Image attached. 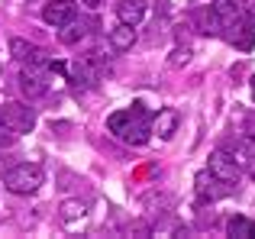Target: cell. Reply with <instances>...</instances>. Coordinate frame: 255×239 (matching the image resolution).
<instances>
[{"label": "cell", "instance_id": "obj_21", "mask_svg": "<svg viewBox=\"0 0 255 239\" xmlns=\"http://www.w3.org/2000/svg\"><path fill=\"white\" fill-rule=\"evenodd\" d=\"M243 16H246V26L255 29V0H243Z\"/></svg>", "mask_w": 255, "mask_h": 239}, {"label": "cell", "instance_id": "obj_5", "mask_svg": "<svg viewBox=\"0 0 255 239\" xmlns=\"http://www.w3.org/2000/svg\"><path fill=\"white\" fill-rule=\"evenodd\" d=\"M230 191H233V184L213 178L210 171H200V175H197V194H200V201H220V197H226Z\"/></svg>", "mask_w": 255, "mask_h": 239}, {"label": "cell", "instance_id": "obj_18", "mask_svg": "<svg viewBox=\"0 0 255 239\" xmlns=\"http://www.w3.org/2000/svg\"><path fill=\"white\" fill-rule=\"evenodd\" d=\"M81 39H84V26H78L75 19L65 23V29H62V42L65 45H75V42H81Z\"/></svg>", "mask_w": 255, "mask_h": 239}, {"label": "cell", "instance_id": "obj_24", "mask_svg": "<svg viewBox=\"0 0 255 239\" xmlns=\"http://www.w3.org/2000/svg\"><path fill=\"white\" fill-rule=\"evenodd\" d=\"M81 3H87V6H100L104 0H81Z\"/></svg>", "mask_w": 255, "mask_h": 239}, {"label": "cell", "instance_id": "obj_1", "mask_svg": "<svg viewBox=\"0 0 255 239\" xmlns=\"http://www.w3.org/2000/svg\"><path fill=\"white\" fill-rule=\"evenodd\" d=\"M42 168L39 165H16V168H10L3 175V188L13 191V194H32V191H39V184H42Z\"/></svg>", "mask_w": 255, "mask_h": 239}, {"label": "cell", "instance_id": "obj_19", "mask_svg": "<svg viewBox=\"0 0 255 239\" xmlns=\"http://www.w3.org/2000/svg\"><path fill=\"white\" fill-rule=\"evenodd\" d=\"M29 52H32V45L26 42V39H10V55L16 58V62H26Z\"/></svg>", "mask_w": 255, "mask_h": 239}, {"label": "cell", "instance_id": "obj_13", "mask_svg": "<svg viewBox=\"0 0 255 239\" xmlns=\"http://www.w3.org/2000/svg\"><path fill=\"white\" fill-rule=\"evenodd\" d=\"M132 42H136V26H126V23H120L117 29H110V45L117 52H126V49H132Z\"/></svg>", "mask_w": 255, "mask_h": 239}, {"label": "cell", "instance_id": "obj_22", "mask_svg": "<svg viewBox=\"0 0 255 239\" xmlns=\"http://www.w3.org/2000/svg\"><path fill=\"white\" fill-rule=\"evenodd\" d=\"M13 136H16V132H10V126H6V120H3V110H0V142H13Z\"/></svg>", "mask_w": 255, "mask_h": 239}, {"label": "cell", "instance_id": "obj_14", "mask_svg": "<svg viewBox=\"0 0 255 239\" xmlns=\"http://www.w3.org/2000/svg\"><path fill=\"white\" fill-rule=\"evenodd\" d=\"M226 233L239 236V239H255V220H249V217H230Z\"/></svg>", "mask_w": 255, "mask_h": 239}, {"label": "cell", "instance_id": "obj_12", "mask_svg": "<svg viewBox=\"0 0 255 239\" xmlns=\"http://www.w3.org/2000/svg\"><path fill=\"white\" fill-rule=\"evenodd\" d=\"M149 132H152V129H149V123H145L142 110H139V114H136V120H132V123L126 126V132H123L120 139H126L129 145H145V142H149Z\"/></svg>", "mask_w": 255, "mask_h": 239}, {"label": "cell", "instance_id": "obj_10", "mask_svg": "<svg viewBox=\"0 0 255 239\" xmlns=\"http://www.w3.org/2000/svg\"><path fill=\"white\" fill-rule=\"evenodd\" d=\"M178 123H181L178 110H174V107H165V110H158L155 123H152V132H158L162 139H171L174 132H178Z\"/></svg>", "mask_w": 255, "mask_h": 239}, {"label": "cell", "instance_id": "obj_23", "mask_svg": "<svg viewBox=\"0 0 255 239\" xmlns=\"http://www.w3.org/2000/svg\"><path fill=\"white\" fill-rule=\"evenodd\" d=\"M246 165H249V175L255 178V155H249V162H246Z\"/></svg>", "mask_w": 255, "mask_h": 239}, {"label": "cell", "instance_id": "obj_7", "mask_svg": "<svg viewBox=\"0 0 255 239\" xmlns=\"http://www.w3.org/2000/svg\"><path fill=\"white\" fill-rule=\"evenodd\" d=\"M210 10H213V16H217V23H220V32L230 29V26H236V23H243V13H239L236 0H213Z\"/></svg>", "mask_w": 255, "mask_h": 239}, {"label": "cell", "instance_id": "obj_3", "mask_svg": "<svg viewBox=\"0 0 255 239\" xmlns=\"http://www.w3.org/2000/svg\"><path fill=\"white\" fill-rule=\"evenodd\" d=\"M75 16H78V6L71 3V0H49V3L42 6V19L49 26H55V29H62V26L71 23Z\"/></svg>", "mask_w": 255, "mask_h": 239}, {"label": "cell", "instance_id": "obj_15", "mask_svg": "<svg viewBox=\"0 0 255 239\" xmlns=\"http://www.w3.org/2000/svg\"><path fill=\"white\" fill-rule=\"evenodd\" d=\"M84 214H87V207H84L81 201H65V204H62V214H58V217H62L65 227H75V223L84 220Z\"/></svg>", "mask_w": 255, "mask_h": 239}, {"label": "cell", "instance_id": "obj_2", "mask_svg": "<svg viewBox=\"0 0 255 239\" xmlns=\"http://www.w3.org/2000/svg\"><path fill=\"white\" fill-rule=\"evenodd\" d=\"M3 110V120L6 126H10V132H29L32 126H36V114H32V107H26V104H6Z\"/></svg>", "mask_w": 255, "mask_h": 239}, {"label": "cell", "instance_id": "obj_9", "mask_svg": "<svg viewBox=\"0 0 255 239\" xmlns=\"http://www.w3.org/2000/svg\"><path fill=\"white\" fill-rule=\"evenodd\" d=\"M19 91H23L26 97H42L45 91H49V84H45V78H42L39 68H26L23 75H19Z\"/></svg>", "mask_w": 255, "mask_h": 239}, {"label": "cell", "instance_id": "obj_25", "mask_svg": "<svg viewBox=\"0 0 255 239\" xmlns=\"http://www.w3.org/2000/svg\"><path fill=\"white\" fill-rule=\"evenodd\" d=\"M252 97H255V78H252Z\"/></svg>", "mask_w": 255, "mask_h": 239}, {"label": "cell", "instance_id": "obj_11", "mask_svg": "<svg viewBox=\"0 0 255 239\" xmlns=\"http://www.w3.org/2000/svg\"><path fill=\"white\" fill-rule=\"evenodd\" d=\"M223 39H226V42H233L236 49H243V52H252V45H255V29H249V26H243V23H236V26H230V29H223Z\"/></svg>", "mask_w": 255, "mask_h": 239}, {"label": "cell", "instance_id": "obj_17", "mask_svg": "<svg viewBox=\"0 0 255 239\" xmlns=\"http://www.w3.org/2000/svg\"><path fill=\"white\" fill-rule=\"evenodd\" d=\"M49 62H52V58H49V52H45V49H36V45H32V52H29V58H26V68H39V71H42V68H49Z\"/></svg>", "mask_w": 255, "mask_h": 239}, {"label": "cell", "instance_id": "obj_8", "mask_svg": "<svg viewBox=\"0 0 255 239\" xmlns=\"http://www.w3.org/2000/svg\"><path fill=\"white\" fill-rule=\"evenodd\" d=\"M145 10H149V0H120L117 3V16L120 23L126 26H139L145 16Z\"/></svg>", "mask_w": 255, "mask_h": 239}, {"label": "cell", "instance_id": "obj_6", "mask_svg": "<svg viewBox=\"0 0 255 239\" xmlns=\"http://www.w3.org/2000/svg\"><path fill=\"white\" fill-rule=\"evenodd\" d=\"M65 68L71 71V81H78V84H97L100 81V68H97V62H94L91 55L75 58V62L65 65Z\"/></svg>", "mask_w": 255, "mask_h": 239}, {"label": "cell", "instance_id": "obj_4", "mask_svg": "<svg viewBox=\"0 0 255 239\" xmlns=\"http://www.w3.org/2000/svg\"><path fill=\"white\" fill-rule=\"evenodd\" d=\"M207 171H210L213 178H220V181H226V184H236L239 181V165L230 158V152H226V149L213 152V155H210V168H207Z\"/></svg>", "mask_w": 255, "mask_h": 239}, {"label": "cell", "instance_id": "obj_20", "mask_svg": "<svg viewBox=\"0 0 255 239\" xmlns=\"http://www.w3.org/2000/svg\"><path fill=\"white\" fill-rule=\"evenodd\" d=\"M187 62H191V49H187V45H178V49L171 52V58H168L171 68H184Z\"/></svg>", "mask_w": 255, "mask_h": 239}, {"label": "cell", "instance_id": "obj_16", "mask_svg": "<svg viewBox=\"0 0 255 239\" xmlns=\"http://www.w3.org/2000/svg\"><path fill=\"white\" fill-rule=\"evenodd\" d=\"M142 107H136V110H120V114H110V120H107V129L110 132H117V136H123L126 132V126L132 123V120H136V114Z\"/></svg>", "mask_w": 255, "mask_h": 239}]
</instances>
